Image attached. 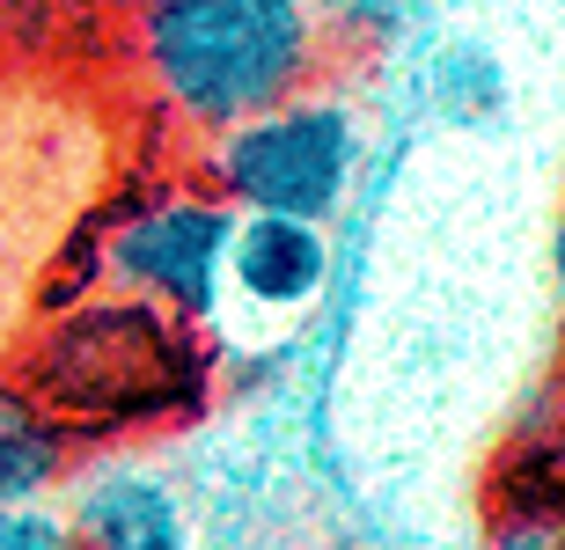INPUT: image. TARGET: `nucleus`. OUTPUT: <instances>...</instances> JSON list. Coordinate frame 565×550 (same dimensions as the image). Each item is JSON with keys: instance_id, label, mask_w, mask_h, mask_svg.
<instances>
[{"instance_id": "nucleus-1", "label": "nucleus", "mask_w": 565, "mask_h": 550, "mask_svg": "<svg viewBox=\"0 0 565 550\" xmlns=\"http://www.w3.org/2000/svg\"><path fill=\"white\" fill-rule=\"evenodd\" d=\"M15 375L44 397L82 455H104L199 419L213 403L221 353L199 323H177L110 287H82L38 316Z\"/></svg>"}, {"instance_id": "nucleus-2", "label": "nucleus", "mask_w": 565, "mask_h": 550, "mask_svg": "<svg viewBox=\"0 0 565 550\" xmlns=\"http://www.w3.org/2000/svg\"><path fill=\"white\" fill-rule=\"evenodd\" d=\"M126 60L162 126L221 140L316 88L331 44L316 30V0H140L126 15Z\"/></svg>"}, {"instance_id": "nucleus-3", "label": "nucleus", "mask_w": 565, "mask_h": 550, "mask_svg": "<svg viewBox=\"0 0 565 550\" xmlns=\"http://www.w3.org/2000/svg\"><path fill=\"white\" fill-rule=\"evenodd\" d=\"M360 162H367L360 110L338 88H301L206 140V191L235 213H294L331 228L360 184Z\"/></svg>"}, {"instance_id": "nucleus-4", "label": "nucleus", "mask_w": 565, "mask_h": 550, "mask_svg": "<svg viewBox=\"0 0 565 550\" xmlns=\"http://www.w3.org/2000/svg\"><path fill=\"white\" fill-rule=\"evenodd\" d=\"M235 206H221L206 184H147L140 198L104 220L96 235V287L132 294L177 323L213 331L221 323V265H228Z\"/></svg>"}, {"instance_id": "nucleus-5", "label": "nucleus", "mask_w": 565, "mask_h": 550, "mask_svg": "<svg viewBox=\"0 0 565 550\" xmlns=\"http://www.w3.org/2000/svg\"><path fill=\"white\" fill-rule=\"evenodd\" d=\"M60 514L74 529V550H199L191 499L132 447L82 455L60 485Z\"/></svg>"}, {"instance_id": "nucleus-6", "label": "nucleus", "mask_w": 565, "mask_h": 550, "mask_svg": "<svg viewBox=\"0 0 565 550\" xmlns=\"http://www.w3.org/2000/svg\"><path fill=\"white\" fill-rule=\"evenodd\" d=\"M331 287V228L294 213H235L228 265H221V316L243 309L257 323L309 316Z\"/></svg>"}, {"instance_id": "nucleus-7", "label": "nucleus", "mask_w": 565, "mask_h": 550, "mask_svg": "<svg viewBox=\"0 0 565 550\" xmlns=\"http://www.w3.org/2000/svg\"><path fill=\"white\" fill-rule=\"evenodd\" d=\"M478 550H565V455L522 447L484 485Z\"/></svg>"}, {"instance_id": "nucleus-8", "label": "nucleus", "mask_w": 565, "mask_h": 550, "mask_svg": "<svg viewBox=\"0 0 565 550\" xmlns=\"http://www.w3.org/2000/svg\"><path fill=\"white\" fill-rule=\"evenodd\" d=\"M74 463H82V447L66 441V425L44 411V397L15 367H0V507L60 499Z\"/></svg>"}, {"instance_id": "nucleus-9", "label": "nucleus", "mask_w": 565, "mask_h": 550, "mask_svg": "<svg viewBox=\"0 0 565 550\" xmlns=\"http://www.w3.org/2000/svg\"><path fill=\"white\" fill-rule=\"evenodd\" d=\"M419 22H426V0H316V30L331 44V60L338 52L382 60V52H397Z\"/></svg>"}, {"instance_id": "nucleus-10", "label": "nucleus", "mask_w": 565, "mask_h": 550, "mask_svg": "<svg viewBox=\"0 0 565 550\" xmlns=\"http://www.w3.org/2000/svg\"><path fill=\"white\" fill-rule=\"evenodd\" d=\"M0 550H74L60 499H30V507H0Z\"/></svg>"}, {"instance_id": "nucleus-11", "label": "nucleus", "mask_w": 565, "mask_h": 550, "mask_svg": "<svg viewBox=\"0 0 565 550\" xmlns=\"http://www.w3.org/2000/svg\"><path fill=\"white\" fill-rule=\"evenodd\" d=\"M551 287L565 294V198H558V220H551Z\"/></svg>"}, {"instance_id": "nucleus-12", "label": "nucleus", "mask_w": 565, "mask_h": 550, "mask_svg": "<svg viewBox=\"0 0 565 550\" xmlns=\"http://www.w3.org/2000/svg\"><path fill=\"white\" fill-rule=\"evenodd\" d=\"M82 8H96V15H132L140 0H82Z\"/></svg>"}, {"instance_id": "nucleus-13", "label": "nucleus", "mask_w": 565, "mask_h": 550, "mask_svg": "<svg viewBox=\"0 0 565 550\" xmlns=\"http://www.w3.org/2000/svg\"><path fill=\"white\" fill-rule=\"evenodd\" d=\"M0 8H8V0H0Z\"/></svg>"}]
</instances>
